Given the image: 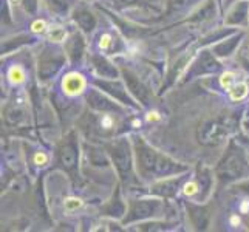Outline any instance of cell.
Here are the masks:
<instances>
[{"mask_svg": "<svg viewBox=\"0 0 249 232\" xmlns=\"http://www.w3.org/2000/svg\"><path fill=\"white\" fill-rule=\"evenodd\" d=\"M217 178L221 184L238 181L249 177V161L245 152L232 143L217 166Z\"/></svg>", "mask_w": 249, "mask_h": 232, "instance_id": "cell-1", "label": "cell"}, {"mask_svg": "<svg viewBox=\"0 0 249 232\" xmlns=\"http://www.w3.org/2000/svg\"><path fill=\"white\" fill-rule=\"evenodd\" d=\"M110 158L116 166L119 175H121L124 183L135 181L133 175V162H132V152L127 140H116L108 145Z\"/></svg>", "mask_w": 249, "mask_h": 232, "instance_id": "cell-2", "label": "cell"}, {"mask_svg": "<svg viewBox=\"0 0 249 232\" xmlns=\"http://www.w3.org/2000/svg\"><path fill=\"white\" fill-rule=\"evenodd\" d=\"M135 150H136V161H138V169L142 177H149L155 174V166L160 153L150 147L142 138L135 140Z\"/></svg>", "mask_w": 249, "mask_h": 232, "instance_id": "cell-3", "label": "cell"}, {"mask_svg": "<svg viewBox=\"0 0 249 232\" xmlns=\"http://www.w3.org/2000/svg\"><path fill=\"white\" fill-rule=\"evenodd\" d=\"M226 135L228 127L220 119H206L198 127V141L204 145H217Z\"/></svg>", "mask_w": 249, "mask_h": 232, "instance_id": "cell-4", "label": "cell"}, {"mask_svg": "<svg viewBox=\"0 0 249 232\" xmlns=\"http://www.w3.org/2000/svg\"><path fill=\"white\" fill-rule=\"evenodd\" d=\"M161 203L157 200H136L130 203V209L127 212V217L124 218V223L130 225L135 221H141L145 218L155 217L160 214Z\"/></svg>", "mask_w": 249, "mask_h": 232, "instance_id": "cell-5", "label": "cell"}, {"mask_svg": "<svg viewBox=\"0 0 249 232\" xmlns=\"http://www.w3.org/2000/svg\"><path fill=\"white\" fill-rule=\"evenodd\" d=\"M64 64L65 56L61 51L47 48L39 59V77L40 79H50L51 76H54L59 71V68Z\"/></svg>", "mask_w": 249, "mask_h": 232, "instance_id": "cell-6", "label": "cell"}, {"mask_svg": "<svg viewBox=\"0 0 249 232\" xmlns=\"http://www.w3.org/2000/svg\"><path fill=\"white\" fill-rule=\"evenodd\" d=\"M123 74H124V79H125L128 91H130L142 106H149L150 101H152V93L149 91V89L145 87V85L130 70H127V68H124V70H123Z\"/></svg>", "mask_w": 249, "mask_h": 232, "instance_id": "cell-7", "label": "cell"}, {"mask_svg": "<svg viewBox=\"0 0 249 232\" xmlns=\"http://www.w3.org/2000/svg\"><path fill=\"white\" fill-rule=\"evenodd\" d=\"M221 68V65L217 62L215 54L211 51H201L200 57L196 59V62L192 65L191 76H200V74H212L217 73Z\"/></svg>", "mask_w": 249, "mask_h": 232, "instance_id": "cell-8", "label": "cell"}, {"mask_svg": "<svg viewBox=\"0 0 249 232\" xmlns=\"http://www.w3.org/2000/svg\"><path fill=\"white\" fill-rule=\"evenodd\" d=\"M94 84H96L98 87H101L106 93H108L110 96H113L119 102H123V104H125V106H135L133 99L128 96V91L123 85V82H119V81H101V79H98Z\"/></svg>", "mask_w": 249, "mask_h": 232, "instance_id": "cell-9", "label": "cell"}, {"mask_svg": "<svg viewBox=\"0 0 249 232\" xmlns=\"http://www.w3.org/2000/svg\"><path fill=\"white\" fill-rule=\"evenodd\" d=\"M59 162L65 170H73L78 166V149L71 138L65 140L59 147Z\"/></svg>", "mask_w": 249, "mask_h": 232, "instance_id": "cell-10", "label": "cell"}, {"mask_svg": "<svg viewBox=\"0 0 249 232\" xmlns=\"http://www.w3.org/2000/svg\"><path fill=\"white\" fill-rule=\"evenodd\" d=\"M87 101H89V106L93 110L102 111V113H115V111H121V107L115 104V102L108 99L107 96H104L102 93H99L98 90L90 91Z\"/></svg>", "mask_w": 249, "mask_h": 232, "instance_id": "cell-11", "label": "cell"}, {"mask_svg": "<svg viewBox=\"0 0 249 232\" xmlns=\"http://www.w3.org/2000/svg\"><path fill=\"white\" fill-rule=\"evenodd\" d=\"M187 167L186 166H181L175 162L174 160H170L166 155H161L158 157V161H157V166H155V177H170V175H179L186 172Z\"/></svg>", "mask_w": 249, "mask_h": 232, "instance_id": "cell-12", "label": "cell"}, {"mask_svg": "<svg viewBox=\"0 0 249 232\" xmlns=\"http://www.w3.org/2000/svg\"><path fill=\"white\" fill-rule=\"evenodd\" d=\"M181 181H183L181 177H178V178H166V179H162V181L153 184L152 189H150V192L155 194V195H160V196H172V195L177 194Z\"/></svg>", "mask_w": 249, "mask_h": 232, "instance_id": "cell-13", "label": "cell"}, {"mask_svg": "<svg viewBox=\"0 0 249 232\" xmlns=\"http://www.w3.org/2000/svg\"><path fill=\"white\" fill-rule=\"evenodd\" d=\"M249 16V3L248 2H238L235 3L226 17L228 25H245L248 22Z\"/></svg>", "mask_w": 249, "mask_h": 232, "instance_id": "cell-14", "label": "cell"}, {"mask_svg": "<svg viewBox=\"0 0 249 232\" xmlns=\"http://www.w3.org/2000/svg\"><path fill=\"white\" fill-rule=\"evenodd\" d=\"M84 48H85V44H84V39H82L81 34H73V36L70 37V40L67 42V47H65L67 54L70 56L73 64H76L82 57Z\"/></svg>", "mask_w": 249, "mask_h": 232, "instance_id": "cell-15", "label": "cell"}, {"mask_svg": "<svg viewBox=\"0 0 249 232\" xmlns=\"http://www.w3.org/2000/svg\"><path fill=\"white\" fill-rule=\"evenodd\" d=\"M74 22L79 25V28L85 33H90L94 30V27H96V17H94L93 13H90L89 10H84V8H81V10H78L74 13Z\"/></svg>", "mask_w": 249, "mask_h": 232, "instance_id": "cell-16", "label": "cell"}, {"mask_svg": "<svg viewBox=\"0 0 249 232\" xmlns=\"http://www.w3.org/2000/svg\"><path fill=\"white\" fill-rule=\"evenodd\" d=\"M91 64L94 67V70L98 71V74L102 76V77H116L118 76L116 67L111 62H108L107 59H104V57L91 56Z\"/></svg>", "mask_w": 249, "mask_h": 232, "instance_id": "cell-17", "label": "cell"}, {"mask_svg": "<svg viewBox=\"0 0 249 232\" xmlns=\"http://www.w3.org/2000/svg\"><path fill=\"white\" fill-rule=\"evenodd\" d=\"M62 87L65 90V93L68 94H78L84 90L85 87V81L82 74L78 73H71L64 77V82H62Z\"/></svg>", "mask_w": 249, "mask_h": 232, "instance_id": "cell-18", "label": "cell"}, {"mask_svg": "<svg viewBox=\"0 0 249 232\" xmlns=\"http://www.w3.org/2000/svg\"><path fill=\"white\" fill-rule=\"evenodd\" d=\"M240 39H242V36L240 34H237V36L231 37L228 40H223L220 42V44H217L215 47L212 48V53L218 56V57H228L234 53V50L237 48V45L240 44Z\"/></svg>", "mask_w": 249, "mask_h": 232, "instance_id": "cell-19", "label": "cell"}, {"mask_svg": "<svg viewBox=\"0 0 249 232\" xmlns=\"http://www.w3.org/2000/svg\"><path fill=\"white\" fill-rule=\"evenodd\" d=\"M189 214H191V218L194 221V225L198 229H204L208 226L209 221V214L206 208H201V206H195V204H187Z\"/></svg>", "mask_w": 249, "mask_h": 232, "instance_id": "cell-20", "label": "cell"}, {"mask_svg": "<svg viewBox=\"0 0 249 232\" xmlns=\"http://www.w3.org/2000/svg\"><path fill=\"white\" fill-rule=\"evenodd\" d=\"M89 160H90V162H91V166H94V167H108V164H110V158H108V155H107V152L106 150H102V149H99V147H94V145H90L89 147Z\"/></svg>", "mask_w": 249, "mask_h": 232, "instance_id": "cell-21", "label": "cell"}, {"mask_svg": "<svg viewBox=\"0 0 249 232\" xmlns=\"http://www.w3.org/2000/svg\"><path fill=\"white\" fill-rule=\"evenodd\" d=\"M196 0H169V13L167 16H174L189 10Z\"/></svg>", "mask_w": 249, "mask_h": 232, "instance_id": "cell-22", "label": "cell"}, {"mask_svg": "<svg viewBox=\"0 0 249 232\" xmlns=\"http://www.w3.org/2000/svg\"><path fill=\"white\" fill-rule=\"evenodd\" d=\"M229 93H231V98L234 101H242L246 94H248V85L245 82H235L232 87L229 89Z\"/></svg>", "mask_w": 249, "mask_h": 232, "instance_id": "cell-23", "label": "cell"}, {"mask_svg": "<svg viewBox=\"0 0 249 232\" xmlns=\"http://www.w3.org/2000/svg\"><path fill=\"white\" fill-rule=\"evenodd\" d=\"M196 183H198V186H200V192H204V195L208 194V191L211 189V183H212L209 172L201 170L198 174V177H196Z\"/></svg>", "mask_w": 249, "mask_h": 232, "instance_id": "cell-24", "label": "cell"}, {"mask_svg": "<svg viewBox=\"0 0 249 232\" xmlns=\"http://www.w3.org/2000/svg\"><path fill=\"white\" fill-rule=\"evenodd\" d=\"M125 208H124V203L121 200H113L108 206H107V214L111 217H121L124 214Z\"/></svg>", "mask_w": 249, "mask_h": 232, "instance_id": "cell-25", "label": "cell"}, {"mask_svg": "<svg viewBox=\"0 0 249 232\" xmlns=\"http://www.w3.org/2000/svg\"><path fill=\"white\" fill-rule=\"evenodd\" d=\"M48 3L56 13H67L71 5V0H48Z\"/></svg>", "mask_w": 249, "mask_h": 232, "instance_id": "cell-26", "label": "cell"}, {"mask_svg": "<svg viewBox=\"0 0 249 232\" xmlns=\"http://www.w3.org/2000/svg\"><path fill=\"white\" fill-rule=\"evenodd\" d=\"M22 118H23V111L20 108H11V110H8L6 111V119L10 121L11 124H17V123H20L22 121Z\"/></svg>", "mask_w": 249, "mask_h": 232, "instance_id": "cell-27", "label": "cell"}, {"mask_svg": "<svg viewBox=\"0 0 249 232\" xmlns=\"http://www.w3.org/2000/svg\"><path fill=\"white\" fill-rule=\"evenodd\" d=\"M99 48L101 50H111L113 48V37H111V34L106 33L102 34L99 37Z\"/></svg>", "mask_w": 249, "mask_h": 232, "instance_id": "cell-28", "label": "cell"}, {"mask_svg": "<svg viewBox=\"0 0 249 232\" xmlns=\"http://www.w3.org/2000/svg\"><path fill=\"white\" fill-rule=\"evenodd\" d=\"M234 84H235V74H234V73L228 71V73H225V74L221 76V85H223V87H225L226 90H229Z\"/></svg>", "mask_w": 249, "mask_h": 232, "instance_id": "cell-29", "label": "cell"}, {"mask_svg": "<svg viewBox=\"0 0 249 232\" xmlns=\"http://www.w3.org/2000/svg\"><path fill=\"white\" fill-rule=\"evenodd\" d=\"M23 77H25V73L22 71V68L20 67H14L11 68V71H10V79L16 84H19L23 81Z\"/></svg>", "mask_w": 249, "mask_h": 232, "instance_id": "cell-30", "label": "cell"}, {"mask_svg": "<svg viewBox=\"0 0 249 232\" xmlns=\"http://www.w3.org/2000/svg\"><path fill=\"white\" fill-rule=\"evenodd\" d=\"M65 39V31L62 28H53L50 33V40H54V42H61Z\"/></svg>", "mask_w": 249, "mask_h": 232, "instance_id": "cell-31", "label": "cell"}, {"mask_svg": "<svg viewBox=\"0 0 249 232\" xmlns=\"http://www.w3.org/2000/svg\"><path fill=\"white\" fill-rule=\"evenodd\" d=\"M115 121H113V118L108 116V115H104L101 118V127L102 128H106V130H110L111 127H113Z\"/></svg>", "mask_w": 249, "mask_h": 232, "instance_id": "cell-32", "label": "cell"}, {"mask_svg": "<svg viewBox=\"0 0 249 232\" xmlns=\"http://www.w3.org/2000/svg\"><path fill=\"white\" fill-rule=\"evenodd\" d=\"M81 206V200H76V198H70V200H67L65 201V208L68 211H74V209H78Z\"/></svg>", "mask_w": 249, "mask_h": 232, "instance_id": "cell-33", "label": "cell"}, {"mask_svg": "<svg viewBox=\"0 0 249 232\" xmlns=\"http://www.w3.org/2000/svg\"><path fill=\"white\" fill-rule=\"evenodd\" d=\"M34 162H36L37 166H45L47 162H48V157L44 153V152H40L36 155V158H34Z\"/></svg>", "mask_w": 249, "mask_h": 232, "instance_id": "cell-34", "label": "cell"}, {"mask_svg": "<svg viewBox=\"0 0 249 232\" xmlns=\"http://www.w3.org/2000/svg\"><path fill=\"white\" fill-rule=\"evenodd\" d=\"M25 8L30 11V13H34L36 11V8H37V0H22Z\"/></svg>", "mask_w": 249, "mask_h": 232, "instance_id": "cell-35", "label": "cell"}, {"mask_svg": "<svg viewBox=\"0 0 249 232\" xmlns=\"http://www.w3.org/2000/svg\"><path fill=\"white\" fill-rule=\"evenodd\" d=\"M237 189H238V191H242V192H245V194L249 195V179H246V181L237 184Z\"/></svg>", "mask_w": 249, "mask_h": 232, "instance_id": "cell-36", "label": "cell"}, {"mask_svg": "<svg viewBox=\"0 0 249 232\" xmlns=\"http://www.w3.org/2000/svg\"><path fill=\"white\" fill-rule=\"evenodd\" d=\"M44 28H45V22H42V20H39V22H36L33 25V31H36V33L44 31Z\"/></svg>", "mask_w": 249, "mask_h": 232, "instance_id": "cell-37", "label": "cell"}, {"mask_svg": "<svg viewBox=\"0 0 249 232\" xmlns=\"http://www.w3.org/2000/svg\"><path fill=\"white\" fill-rule=\"evenodd\" d=\"M123 2H124V3H135L136 0H123Z\"/></svg>", "mask_w": 249, "mask_h": 232, "instance_id": "cell-38", "label": "cell"}, {"mask_svg": "<svg viewBox=\"0 0 249 232\" xmlns=\"http://www.w3.org/2000/svg\"><path fill=\"white\" fill-rule=\"evenodd\" d=\"M225 2H228V3H231V2H234V0H225Z\"/></svg>", "mask_w": 249, "mask_h": 232, "instance_id": "cell-39", "label": "cell"}]
</instances>
